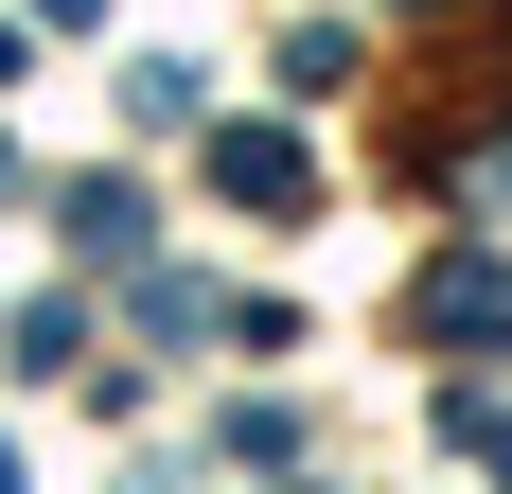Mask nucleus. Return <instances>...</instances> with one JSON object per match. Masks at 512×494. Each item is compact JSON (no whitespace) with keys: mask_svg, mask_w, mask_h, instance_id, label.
Segmentation results:
<instances>
[{"mask_svg":"<svg viewBox=\"0 0 512 494\" xmlns=\"http://www.w3.org/2000/svg\"><path fill=\"white\" fill-rule=\"evenodd\" d=\"M71 247H89V265H142V195H124V177H71Z\"/></svg>","mask_w":512,"mask_h":494,"instance_id":"obj_3","label":"nucleus"},{"mask_svg":"<svg viewBox=\"0 0 512 494\" xmlns=\"http://www.w3.org/2000/svg\"><path fill=\"white\" fill-rule=\"evenodd\" d=\"M212 195H230V212H301V195H318V159L283 142V124H212Z\"/></svg>","mask_w":512,"mask_h":494,"instance_id":"obj_2","label":"nucleus"},{"mask_svg":"<svg viewBox=\"0 0 512 494\" xmlns=\"http://www.w3.org/2000/svg\"><path fill=\"white\" fill-rule=\"evenodd\" d=\"M0 195H18V159H0Z\"/></svg>","mask_w":512,"mask_h":494,"instance_id":"obj_6","label":"nucleus"},{"mask_svg":"<svg viewBox=\"0 0 512 494\" xmlns=\"http://www.w3.org/2000/svg\"><path fill=\"white\" fill-rule=\"evenodd\" d=\"M460 442H477V459L512 477V406H495V389H460Z\"/></svg>","mask_w":512,"mask_h":494,"instance_id":"obj_4","label":"nucleus"},{"mask_svg":"<svg viewBox=\"0 0 512 494\" xmlns=\"http://www.w3.org/2000/svg\"><path fill=\"white\" fill-rule=\"evenodd\" d=\"M407 336H442V353H495V336H512V265H495V247L424 265V283H407Z\"/></svg>","mask_w":512,"mask_h":494,"instance_id":"obj_1","label":"nucleus"},{"mask_svg":"<svg viewBox=\"0 0 512 494\" xmlns=\"http://www.w3.org/2000/svg\"><path fill=\"white\" fill-rule=\"evenodd\" d=\"M0 89H18V18H0Z\"/></svg>","mask_w":512,"mask_h":494,"instance_id":"obj_5","label":"nucleus"}]
</instances>
